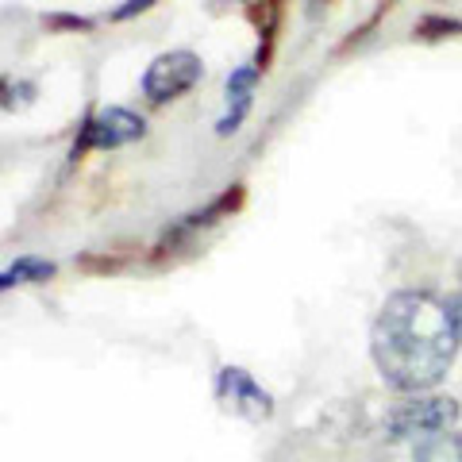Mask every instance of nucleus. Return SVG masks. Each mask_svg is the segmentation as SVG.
Instances as JSON below:
<instances>
[{"instance_id":"f257e3e1","label":"nucleus","mask_w":462,"mask_h":462,"mask_svg":"<svg viewBox=\"0 0 462 462\" xmlns=\"http://www.w3.org/2000/svg\"><path fill=\"white\" fill-rule=\"evenodd\" d=\"M462 343V320L451 300L424 289H401L370 328V355L382 378L401 393H424L447 378Z\"/></svg>"},{"instance_id":"f03ea898","label":"nucleus","mask_w":462,"mask_h":462,"mask_svg":"<svg viewBox=\"0 0 462 462\" xmlns=\"http://www.w3.org/2000/svg\"><path fill=\"white\" fill-rule=\"evenodd\" d=\"M458 404L447 397H424L412 393L409 401H401L389 412V439L397 443H424V439H439L447 428L455 424Z\"/></svg>"},{"instance_id":"7ed1b4c3","label":"nucleus","mask_w":462,"mask_h":462,"mask_svg":"<svg viewBox=\"0 0 462 462\" xmlns=\"http://www.w3.org/2000/svg\"><path fill=\"white\" fill-rule=\"evenodd\" d=\"M200 78H205V62H200L193 51L158 54L147 66V74H143V97H147L151 105H170V100H178L181 93H189Z\"/></svg>"},{"instance_id":"20e7f679","label":"nucleus","mask_w":462,"mask_h":462,"mask_svg":"<svg viewBox=\"0 0 462 462\" xmlns=\"http://www.w3.org/2000/svg\"><path fill=\"white\" fill-rule=\"evenodd\" d=\"M143 135H147V120L132 108L112 105V108H100L85 120L74 147L78 151H112V147H127V143H135Z\"/></svg>"},{"instance_id":"39448f33","label":"nucleus","mask_w":462,"mask_h":462,"mask_svg":"<svg viewBox=\"0 0 462 462\" xmlns=\"http://www.w3.org/2000/svg\"><path fill=\"white\" fill-rule=\"evenodd\" d=\"M216 397H220L224 409L243 416V420H270V416H273L270 393L239 366H227V370L216 374Z\"/></svg>"},{"instance_id":"423d86ee","label":"nucleus","mask_w":462,"mask_h":462,"mask_svg":"<svg viewBox=\"0 0 462 462\" xmlns=\"http://www.w3.org/2000/svg\"><path fill=\"white\" fill-rule=\"evenodd\" d=\"M254 85H258V69L254 66H239L236 74L227 78V108H224V120L216 124V135H231V132H239V124L247 120V112H251V100H254Z\"/></svg>"},{"instance_id":"0eeeda50","label":"nucleus","mask_w":462,"mask_h":462,"mask_svg":"<svg viewBox=\"0 0 462 462\" xmlns=\"http://www.w3.org/2000/svg\"><path fill=\"white\" fill-rule=\"evenodd\" d=\"M54 278V263H47V258H16L5 273H0V289H8L12 285H27V282H47Z\"/></svg>"},{"instance_id":"6e6552de","label":"nucleus","mask_w":462,"mask_h":462,"mask_svg":"<svg viewBox=\"0 0 462 462\" xmlns=\"http://www.w3.org/2000/svg\"><path fill=\"white\" fill-rule=\"evenodd\" d=\"M151 5L154 0H124V5L112 12V20H132V16H139V12H147Z\"/></svg>"},{"instance_id":"1a4fd4ad","label":"nucleus","mask_w":462,"mask_h":462,"mask_svg":"<svg viewBox=\"0 0 462 462\" xmlns=\"http://www.w3.org/2000/svg\"><path fill=\"white\" fill-rule=\"evenodd\" d=\"M455 458H458V462H462V436H458V439H455Z\"/></svg>"},{"instance_id":"9d476101","label":"nucleus","mask_w":462,"mask_h":462,"mask_svg":"<svg viewBox=\"0 0 462 462\" xmlns=\"http://www.w3.org/2000/svg\"><path fill=\"white\" fill-rule=\"evenodd\" d=\"M455 309H458V320H462V293H458V305Z\"/></svg>"}]
</instances>
